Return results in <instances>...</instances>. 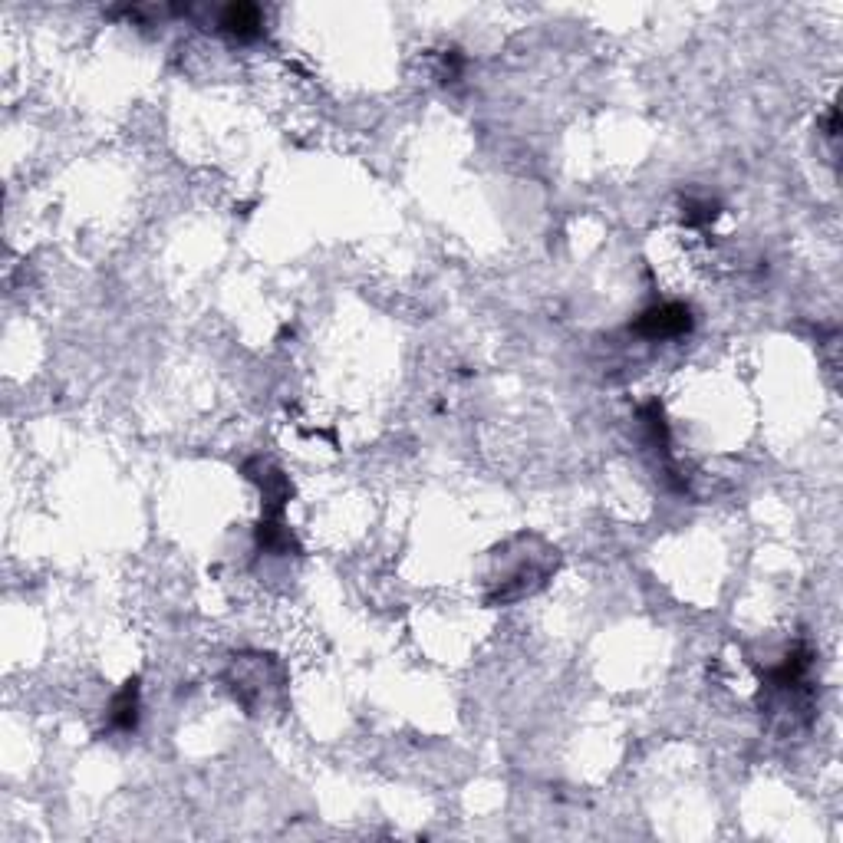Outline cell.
I'll use <instances>...</instances> for the list:
<instances>
[{
    "instance_id": "1",
    "label": "cell",
    "mask_w": 843,
    "mask_h": 843,
    "mask_svg": "<svg viewBox=\"0 0 843 843\" xmlns=\"http://www.w3.org/2000/svg\"><path fill=\"white\" fill-rule=\"evenodd\" d=\"M646 340H672L692 330V310L685 303H662V307L646 310L633 327Z\"/></svg>"
},
{
    "instance_id": "2",
    "label": "cell",
    "mask_w": 843,
    "mask_h": 843,
    "mask_svg": "<svg viewBox=\"0 0 843 843\" xmlns=\"http://www.w3.org/2000/svg\"><path fill=\"white\" fill-rule=\"evenodd\" d=\"M261 27V10L254 4H231L221 10V30L234 40H254Z\"/></svg>"
},
{
    "instance_id": "3",
    "label": "cell",
    "mask_w": 843,
    "mask_h": 843,
    "mask_svg": "<svg viewBox=\"0 0 843 843\" xmlns=\"http://www.w3.org/2000/svg\"><path fill=\"white\" fill-rule=\"evenodd\" d=\"M109 722H112V728H119V732H132V728H136V722H139V682H126V689L112 699Z\"/></svg>"
}]
</instances>
